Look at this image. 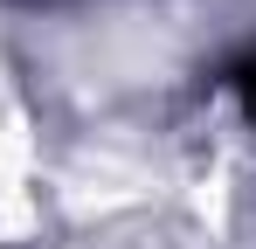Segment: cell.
<instances>
[{"instance_id":"1","label":"cell","mask_w":256,"mask_h":249,"mask_svg":"<svg viewBox=\"0 0 256 249\" xmlns=\"http://www.w3.org/2000/svg\"><path fill=\"white\" fill-rule=\"evenodd\" d=\"M222 83H228V97L242 104V118L256 124V48H242V56H236V62L222 70Z\"/></svg>"}]
</instances>
